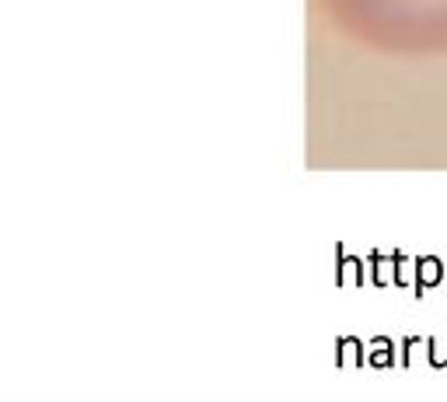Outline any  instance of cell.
I'll list each match as a JSON object with an SVG mask.
<instances>
[]
</instances>
